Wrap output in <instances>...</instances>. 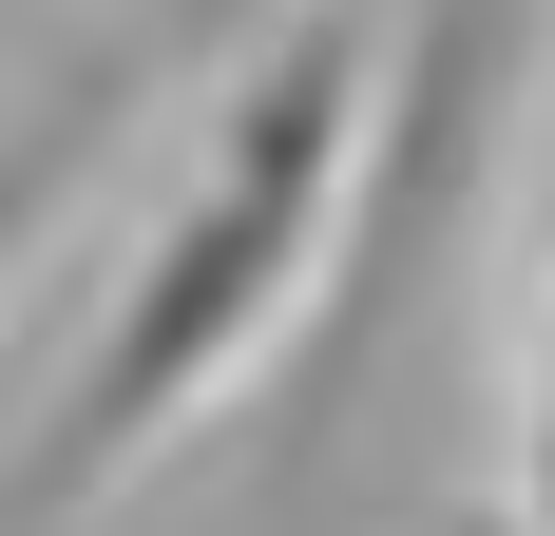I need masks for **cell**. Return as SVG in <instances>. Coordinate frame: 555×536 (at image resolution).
<instances>
[{"instance_id": "obj_2", "label": "cell", "mask_w": 555, "mask_h": 536, "mask_svg": "<svg viewBox=\"0 0 555 536\" xmlns=\"http://www.w3.org/2000/svg\"><path fill=\"white\" fill-rule=\"evenodd\" d=\"M537 39H555V0H384V135H364V212H345L326 326L287 345V518H307V480H326L345 403L402 365V326L441 307V268L479 250V212H499V173H517Z\"/></svg>"}, {"instance_id": "obj_1", "label": "cell", "mask_w": 555, "mask_h": 536, "mask_svg": "<svg viewBox=\"0 0 555 536\" xmlns=\"http://www.w3.org/2000/svg\"><path fill=\"white\" fill-rule=\"evenodd\" d=\"M364 135H384V0H287L269 58L211 97L172 212L134 230V268L96 288V345L57 365L39 441H20V536L96 518L172 422H211L249 365H287L326 326L345 212H364Z\"/></svg>"}]
</instances>
